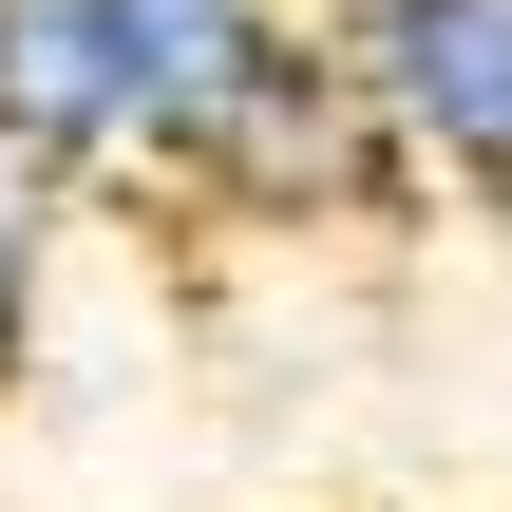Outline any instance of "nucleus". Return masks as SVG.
I'll list each match as a JSON object with an SVG mask.
<instances>
[{
	"label": "nucleus",
	"instance_id": "obj_1",
	"mask_svg": "<svg viewBox=\"0 0 512 512\" xmlns=\"http://www.w3.org/2000/svg\"><path fill=\"white\" fill-rule=\"evenodd\" d=\"M0 133L57 190H171L209 228L399 209L304 0H0Z\"/></svg>",
	"mask_w": 512,
	"mask_h": 512
},
{
	"label": "nucleus",
	"instance_id": "obj_2",
	"mask_svg": "<svg viewBox=\"0 0 512 512\" xmlns=\"http://www.w3.org/2000/svg\"><path fill=\"white\" fill-rule=\"evenodd\" d=\"M361 133L399 152V190L512 228V0H304Z\"/></svg>",
	"mask_w": 512,
	"mask_h": 512
},
{
	"label": "nucleus",
	"instance_id": "obj_3",
	"mask_svg": "<svg viewBox=\"0 0 512 512\" xmlns=\"http://www.w3.org/2000/svg\"><path fill=\"white\" fill-rule=\"evenodd\" d=\"M57 228H76V190L0 133V380L38 361V304H57Z\"/></svg>",
	"mask_w": 512,
	"mask_h": 512
}]
</instances>
